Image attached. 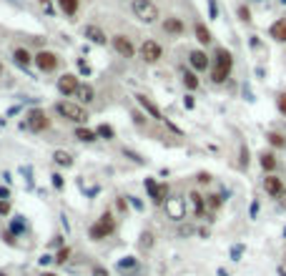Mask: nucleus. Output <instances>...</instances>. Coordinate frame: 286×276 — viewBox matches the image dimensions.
Wrapping results in <instances>:
<instances>
[{"mask_svg": "<svg viewBox=\"0 0 286 276\" xmlns=\"http://www.w3.org/2000/svg\"><path fill=\"white\" fill-rule=\"evenodd\" d=\"M231 68H234V58H231V53L226 50V48H219V50H216V55H214V68H211V81H214V83H223L226 78H229Z\"/></svg>", "mask_w": 286, "mask_h": 276, "instance_id": "nucleus-1", "label": "nucleus"}, {"mask_svg": "<svg viewBox=\"0 0 286 276\" xmlns=\"http://www.w3.org/2000/svg\"><path fill=\"white\" fill-rule=\"evenodd\" d=\"M55 111L63 115V118L75 121V123H85L88 121V111L81 103H73V100H60V103L55 106Z\"/></svg>", "mask_w": 286, "mask_h": 276, "instance_id": "nucleus-2", "label": "nucleus"}, {"mask_svg": "<svg viewBox=\"0 0 286 276\" xmlns=\"http://www.w3.org/2000/svg\"><path fill=\"white\" fill-rule=\"evenodd\" d=\"M131 8L141 23H156V18H158V8L153 0H133Z\"/></svg>", "mask_w": 286, "mask_h": 276, "instance_id": "nucleus-3", "label": "nucleus"}, {"mask_svg": "<svg viewBox=\"0 0 286 276\" xmlns=\"http://www.w3.org/2000/svg\"><path fill=\"white\" fill-rule=\"evenodd\" d=\"M113 228H116V219H113V213L111 211H105L101 219L90 226V239L98 241V239H105V236H111L113 234Z\"/></svg>", "mask_w": 286, "mask_h": 276, "instance_id": "nucleus-4", "label": "nucleus"}, {"mask_svg": "<svg viewBox=\"0 0 286 276\" xmlns=\"http://www.w3.org/2000/svg\"><path fill=\"white\" fill-rule=\"evenodd\" d=\"M166 213H168V219L173 221H181L186 216V203L184 198H178V196H171V198H166Z\"/></svg>", "mask_w": 286, "mask_h": 276, "instance_id": "nucleus-5", "label": "nucleus"}, {"mask_svg": "<svg viewBox=\"0 0 286 276\" xmlns=\"http://www.w3.org/2000/svg\"><path fill=\"white\" fill-rule=\"evenodd\" d=\"M161 55H163V48L158 46L156 40H146L143 46H141V58L146 63H156V61H161Z\"/></svg>", "mask_w": 286, "mask_h": 276, "instance_id": "nucleus-6", "label": "nucleus"}, {"mask_svg": "<svg viewBox=\"0 0 286 276\" xmlns=\"http://www.w3.org/2000/svg\"><path fill=\"white\" fill-rule=\"evenodd\" d=\"M28 126L33 128V130H45L50 126V121H48V115H45L40 108H33L28 113Z\"/></svg>", "mask_w": 286, "mask_h": 276, "instance_id": "nucleus-7", "label": "nucleus"}, {"mask_svg": "<svg viewBox=\"0 0 286 276\" xmlns=\"http://www.w3.org/2000/svg\"><path fill=\"white\" fill-rule=\"evenodd\" d=\"M78 78H75L73 73H66L63 78L58 81V91L63 93V96H75V91H78Z\"/></svg>", "mask_w": 286, "mask_h": 276, "instance_id": "nucleus-8", "label": "nucleus"}, {"mask_svg": "<svg viewBox=\"0 0 286 276\" xmlns=\"http://www.w3.org/2000/svg\"><path fill=\"white\" fill-rule=\"evenodd\" d=\"M264 191H266L269 196L279 198V196L284 194V183H281V179H279V176H274V173H269V176L264 179Z\"/></svg>", "mask_w": 286, "mask_h": 276, "instance_id": "nucleus-9", "label": "nucleus"}, {"mask_svg": "<svg viewBox=\"0 0 286 276\" xmlns=\"http://www.w3.org/2000/svg\"><path fill=\"white\" fill-rule=\"evenodd\" d=\"M35 65H38L40 70H55L58 58H55V53H50V50H40V53L35 55Z\"/></svg>", "mask_w": 286, "mask_h": 276, "instance_id": "nucleus-10", "label": "nucleus"}, {"mask_svg": "<svg viewBox=\"0 0 286 276\" xmlns=\"http://www.w3.org/2000/svg\"><path fill=\"white\" fill-rule=\"evenodd\" d=\"M113 48L123 55V58H133L135 55V48H133V43L126 38V35H116L113 38Z\"/></svg>", "mask_w": 286, "mask_h": 276, "instance_id": "nucleus-11", "label": "nucleus"}, {"mask_svg": "<svg viewBox=\"0 0 286 276\" xmlns=\"http://www.w3.org/2000/svg\"><path fill=\"white\" fill-rule=\"evenodd\" d=\"M269 33H271V38H274V40H279V43H286V18L276 20L274 25L269 28Z\"/></svg>", "mask_w": 286, "mask_h": 276, "instance_id": "nucleus-12", "label": "nucleus"}, {"mask_svg": "<svg viewBox=\"0 0 286 276\" xmlns=\"http://www.w3.org/2000/svg\"><path fill=\"white\" fill-rule=\"evenodd\" d=\"M191 65H193L196 70H206V68H208V55H206L203 50H193V53H191Z\"/></svg>", "mask_w": 286, "mask_h": 276, "instance_id": "nucleus-13", "label": "nucleus"}, {"mask_svg": "<svg viewBox=\"0 0 286 276\" xmlns=\"http://www.w3.org/2000/svg\"><path fill=\"white\" fill-rule=\"evenodd\" d=\"M135 100H138V103H141V106H143V108H146L151 115H153V118H158V121L163 118V113L158 111V106H156V103H151V100H148L146 96H135Z\"/></svg>", "mask_w": 286, "mask_h": 276, "instance_id": "nucleus-14", "label": "nucleus"}, {"mask_svg": "<svg viewBox=\"0 0 286 276\" xmlns=\"http://www.w3.org/2000/svg\"><path fill=\"white\" fill-rule=\"evenodd\" d=\"M75 98H78L81 103H90V100H93V88H90V85H85V83H81L78 91H75Z\"/></svg>", "mask_w": 286, "mask_h": 276, "instance_id": "nucleus-15", "label": "nucleus"}, {"mask_svg": "<svg viewBox=\"0 0 286 276\" xmlns=\"http://www.w3.org/2000/svg\"><path fill=\"white\" fill-rule=\"evenodd\" d=\"M163 31L166 33H184V23L178 18H166L163 20Z\"/></svg>", "mask_w": 286, "mask_h": 276, "instance_id": "nucleus-16", "label": "nucleus"}, {"mask_svg": "<svg viewBox=\"0 0 286 276\" xmlns=\"http://www.w3.org/2000/svg\"><path fill=\"white\" fill-rule=\"evenodd\" d=\"M85 38L93 40V43H98V46H101V43H105L103 31H101V28H96V25H88V28H85Z\"/></svg>", "mask_w": 286, "mask_h": 276, "instance_id": "nucleus-17", "label": "nucleus"}, {"mask_svg": "<svg viewBox=\"0 0 286 276\" xmlns=\"http://www.w3.org/2000/svg\"><path fill=\"white\" fill-rule=\"evenodd\" d=\"M58 5H60V10L66 13V16H75L78 13V0H58Z\"/></svg>", "mask_w": 286, "mask_h": 276, "instance_id": "nucleus-18", "label": "nucleus"}, {"mask_svg": "<svg viewBox=\"0 0 286 276\" xmlns=\"http://www.w3.org/2000/svg\"><path fill=\"white\" fill-rule=\"evenodd\" d=\"M196 38H199L203 46H208V43H211V33H208V28L203 23H196Z\"/></svg>", "mask_w": 286, "mask_h": 276, "instance_id": "nucleus-19", "label": "nucleus"}, {"mask_svg": "<svg viewBox=\"0 0 286 276\" xmlns=\"http://www.w3.org/2000/svg\"><path fill=\"white\" fill-rule=\"evenodd\" d=\"M188 198H191L193 213H199V216H201V213H203V196H201V194H196V191H191V196H188Z\"/></svg>", "mask_w": 286, "mask_h": 276, "instance_id": "nucleus-20", "label": "nucleus"}, {"mask_svg": "<svg viewBox=\"0 0 286 276\" xmlns=\"http://www.w3.org/2000/svg\"><path fill=\"white\" fill-rule=\"evenodd\" d=\"M75 138H81V141L90 143V141L98 138V133H96V130H88V128H78V130H75Z\"/></svg>", "mask_w": 286, "mask_h": 276, "instance_id": "nucleus-21", "label": "nucleus"}, {"mask_svg": "<svg viewBox=\"0 0 286 276\" xmlns=\"http://www.w3.org/2000/svg\"><path fill=\"white\" fill-rule=\"evenodd\" d=\"M261 168H264V171H274V168H276L274 153H261Z\"/></svg>", "mask_w": 286, "mask_h": 276, "instance_id": "nucleus-22", "label": "nucleus"}, {"mask_svg": "<svg viewBox=\"0 0 286 276\" xmlns=\"http://www.w3.org/2000/svg\"><path fill=\"white\" fill-rule=\"evenodd\" d=\"M53 158H55V163H58V166H66V168L73 163L70 153H66V151H55V156H53Z\"/></svg>", "mask_w": 286, "mask_h": 276, "instance_id": "nucleus-23", "label": "nucleus"}, {"mask_svg": "<svg viewBox=\"0 0 286 276\" xmlns=\"http://www.w3.org/2000/svg\"><path fill=\"white\" fill-rule=\"evenodd\" d=\"M13 55H15V61H18L20 65H28V63H30V53H28L25 48H15Z\"/></svg>", "mask_w": 286, "mask_h": 276, "instance_id": "nucleus-24", "label": "nucleus"}, {"mask_svg": "<svg viewBox=\"0 0 286 276\" xmlns=\"http://www.w3.org/2000/svg\"><path fill=\"white\" fill-rule=\"evenodd\" d=\"M151 246H153V234H151V231H143V236H141V249H151Z\"/></svg>", "mask_w": 286, "mask_h": 276, "instance_id": "nucleus-25", "label": "nucleus"}, {"mask_svg": "<svg viewBox=\"0 0 286 276\" xmlns=\"http://www.w3.org/2000/svg\"><path fill=\"white\" fill-rule=\"evenodd\" d=\"M184 83H186V88H199V78H196V73H186Z\"/></svg>", "mask_w": 286, "mask_h": 276, "instance_id": "nucleus-26", "label": "nucleus"}, {"mask_svg": "<svg viewBox=\"0 0 286 276\" xmlns=\"http://www.w3.org/2000/svg\"><path fill=\"white\" fill-rule=\"evenodd\" d=\"M269 143H271V146H276V148H281L284 146V136H279V133H269Z\"/></svg>", "mask_w": 286, "mask_h": 276, "instance_id": "nucleus-27", "label": "nucleus"}, {"mask_svg": "<svg viewBox=\"0 0 286 276\" xmlns=\"http://www.w3.org/2000/svg\"><path fill=\"white\" fill-rule=\"evenodd\" d=\"M68 256H70V249H60V251H58V256H55V261H58V264H66Z\"/></svg>", "mask_w": 286, "mask_h": 276, "instance_id": "nucleus-28", "label": "nucleus"}, {"mask_svg": "<svg viewBox=\"0 0 286 276\" xmlns=\"http://www.w3.org/2000/svg\"><path fill=\"white\" fill-rule=\"evenodd\" d=\"M98 136H103V138H113V128H111V126H101V128H98Z\"/></svg>", "mask_w": 286, "mask_h": 276, "instance_id": "nucleus-29", "label": "nucleus"}, {"mask_svg": "<svg viewBox=\"0 0 286 276\" xmlns=\"http://www.w3.org/2000/svg\"><path fill=\"white\" fill-rule=\"evenodd\" d=\"M206 198H208V206H211V209H219V206H221V196L211 194V196H206Z\"/></svg>", "mask_w": 286, "mask_h": 276, "instance_id": "nucleus-30", "label": "nucleus"}, {"mask_svg": "<svg viewBox=\"0 0 286 276\" xmlns=\"http://www.w3.org/2000/svg\"><path fill=\"white\" fill-rule=\"evenodd\" d=\"M135 266V259H131V256H126V261H120V264H118V269H133Z\"/></svg>", "mask_w": 286, "mask_h": 276, "instance_id": "nucleus-31", "label": "nucleus"}, {"mask_svg": "<svg viewBox=\"0 0 286 276\" xmlns=\"http://www.w3.org/2000/svg\"><path fill=\"white\" fill-rule=\"evenodd\" d=\"M238 16H241V20H246V23L251 20V13H249L246 5H241V8H238Z\"/></svg>", "mask_w": 286, "mask_h": 276, "instance_id": "nucleus-32", "label": "nucleus"}, {"mask_svg": "<svg viewBox=\"0 0 286 276\" xmlns=\"http://www.w3.org/2000/svg\"><path fill=\"white\" fill-rule=\"evenodd\" d=\"M5 213H10V203L0 198V216H5Z\"/></svg>", "mask_w": 286, "mask_h": 276, "instance_id": "nucleus-33", "label": "nucleus"}, {"mask_svg": "<svg viewBox=\"0 0 286 276\" xmlns=\"http://www.w3.org/2000/svg\"><path fill=\"white\" fill-rule=\"evenodd\" d=\"M279 111L286 115V93H281V96H279Z\"/></svg>", "mask_w": 286, "mask_h": 276, "instance_id": "nucleus-34", "label": "nucleus"}, {"mask_svg": "<svg viewBox=\"0 0 286 276\" xmlns=\"http://www.w3.org/2000/svg\"><path fill=\"white\" fill-rule=\"evenodd\" d=\"M40 8H43L45 13H48V16L53 13V5H50V0H40Z\"/></svg>", "mask_w": 286, "mask_h": 276, "instance_id": "nucleus-35", "label": "nucleus"}, {"mask_svg": "<svg viewBox=\"0 0 286 276\" xmlns=\"http://www.w3.org/2000/svg\"><path fill=\"white\" fill-rule=\"evenodd\" d=\"M93 276H108V271H105L103 266H96V269H93Z\"/></svg>", "mask_w": 286, "mask_h": 276, "instance_id": "nucleus-36", "label": "nucleus"}, {"mask_svg": "<svg viewBox=\"0 0 286 276\" xmlns=\"http://www.w3.org/2000/svg\"><path fill=\"white\" fill-rule=\"evenodd\" d=\"M53 186L60 188V186H63V179H60V176H53Z\"/></svg>", "mask_w": 286, "mask_h": 276, "instance_id": "nucleus-37", "label": "nucleus"}, {"mask_svg": "<svg viewBox=\"0 0 286 276\" xmlns=\"http://www.w3.org/2000/svg\"><path fill=\"white\" fill-rule=\"evenodd\" d=\"M199 181H201V183H208V181H211V176H208V173H201Z\"/></svg>", "mask_w": 286, "mask_h": 276, "instance_id": "nucleus-38", "label": "nucleus"}, {"mask_svg": "<svg viewBox=\"0 0 286 276\" xmlns=\"http://www.w3.org/2000/svg\"><path fill=\"white\" fill-rule=\"evenodd\" d=\"M279 203H281V206H284V209H286V188H284V194H281V196H279Z\"/></svg>", "mask_w": 286, "mask_h": 276, "instance_id": "nucleus-39", "label": "nucleus"}, {"mask_svg": "<svg viewBox=\"0 0 286 276\" xmlns=\"http://www.w3.org/2000/svg\"><path fill=\"white\" fill-rule=\"evenodd\" d=\"M43 276H55V274H43Z\"/></svg>", "mask_w": 286, "mask_h": 276, "instance_id": "nucleus-40", "label": "nucleus"}, {"mask_svg": "<svg viewBox=\"0 0 286 276\" xmlns=\"http://www.w3.org/2000/svg\"><path fill=\"white\" fill-rule=\"evenodd\" d=\"M0 73H3V65H0Z\"/></svg>", "mask_w": 286, "mask_h": 276, "instance_id": "nucleus-41", "label": "nucleus"}, {"mask_svg": "<svg viewBox=\"0 0 286 276\" xmlns=\"http://www.w3.org/2000/svg\"><path fill=\"white\" fill-rule=\"evenodd\" d=\"M0 276H5V274H0Z\"/></svg>", "mask_w": 286, "mask_h": 276, "instance_id": "nucleus-42", "label": "nucleus"}, {"mask_svg": "<svg viewBox=\"0 0 286 276\" xmlns=\"http://www.w3.org/2000/svg\"><path fill=\"white\" fill-rule=\"evenodd\" d=\"M284 234H286V231H284Z\"/></svg>", "mask_w": 286, "mask_h": 276, "instance_id": "nucleus-43", "label": "nucleus"}]
</instances>
